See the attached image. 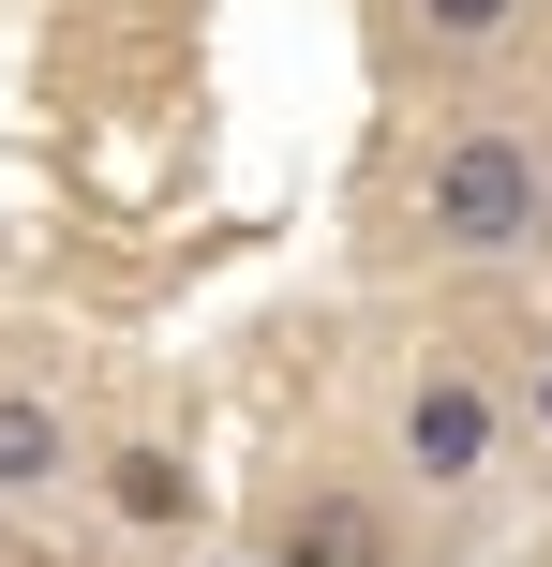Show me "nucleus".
Returning <instances> with one entry per match:
<instances>
[{
    "mask_svg": "<svg viewBox=\"0 0 552 567\" xmlns=\"http://www.w3.org/2000/svg\"><path fill=\"white\" fill-rule=\"evenodd\" d=\"M538 209H552V179L523 135H448L434 179H418V239H448V255H523Z\"/></svg>",
    "mask_w": 552,
    "mask_h": 567,
    "instance_id": "obj_1",
    "label": "nucleus"
},
{
    "mask_svg": "<svg viewBox=\"0 0 552 567\" xmlns=\"http://www.w3.org/2000/svg\"><path fill=\"white\" fill-rule=\"evenodd\" d=\"M269 567H388V523L358 508V493H284V523H269Z\"/></svg>",
    "mask_w": 552,
    "mask_h": 567,
    "instance_id": "obj_2",
    "label": "nucleus"
},
{
    "mask_svg": "<svg viewBox=\"0 0 552 567\" xmlns=\"http://www.w3.org/2000/svg\"><path fill=\"white\" fill-rule=\"evenodd\" d=\"M404 463L418 478H478V463H493V403H478L464 373H434V389L404 403Z\"/></svg>",
    "mask_w": 552,
    "mask_h": 567,
    "instance_id": "obj_3",
    "label": "nucleus"
},
{
    "mask_svg": "<svg viewBox=\"0 0 552 567\" xmlns=\"http://www.w3.org/2000/svg\"><path fill=\"white\" fill-rule=\"evenodd\" d=\"M105 508H119V523H195V478H179V449H119V463H105Z\"/></svg>",
    "mask_w": 552,
    "mask_h": 567,
    "instance_id": "obj_4",
    "label": "nucleus"
},
{
    "mask_svg": "<svg viewBox=\"0 0 552 567\" xmlns=\"http://www.w3.org/2000/svg\"><path fill=\"white\" fill-rule=\"evenodd\" d=\"M45 478H60V403L0 389V493H45Z\"/></svg>",
    "mask_w": 552,
    "mask_h": 567,
    "instance_id": "obj_5",
    "label": "nucleus"
},
{
    "mask_svg": "<svg viewBox=\"0 0 552 567\" xmlns=\"http://www.w3.org/2000/svg\"><path fill=\"white\" fill-rule=\"evenodd\" d=\"M418 16H434V45H493V30H508V0H418Z\"/></svg>",
    "mask_w": 552,
    "mask_h": 567,
    "instance_id": "obj_6",
    "label": "nucleus"
},
{
    "mask_svg": "<svg viewBox=\"0 0 552 567\" xmlns=\"http://www.w3.org/2000/svg\"><path fill=\"white\" fill-rule=\"evenodd\" d=\"M538 433H552V373H538Z\"/></svg>",
    "mask_w": 552,
    "mask_h": 567,
    "instance_id": "obj_7",
    "label": "nucleus"
},
{
    "mask_svg": "<svg viewBox=\"0 0 552 567\" xmlns=\"http://www.w3.org/2000/svg\"><path fill=\"white\" fill-rule=\"evenodd\" d=\"M0 567H15V538H0Z\"/></svg>",
    "mask_w": 552,
    "mask_h": 567,
    "instance_id": "obj_8",
    "label": "nucleus"
}]
</instances>
